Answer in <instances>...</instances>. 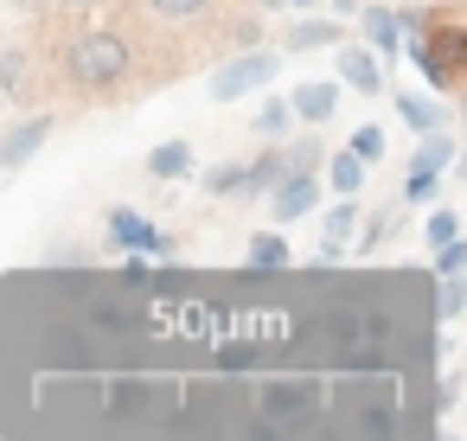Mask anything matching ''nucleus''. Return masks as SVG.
Returning a JSON list of instances; mask_svg holds the SVG:
<instances>
[{"label":"nucleus","mask_w":467,"mask_h":441,"mask_svg":"<svg viewBox=\"0 0 467 441\" xmlns=\"http://www.w3.org/2000/svg\"><path fill=\"white\" fill-rule=\"evenodd\" d=\"M129 39L122 33H84V39H71V58H65V71H71V84L78 90H116L122 77H129Z\"/></svg>","instance_id":"obj_1"},{"label":"nucleus","mask_w":467,"mask_h":441,"mask_svg":"<svg viewBox=\"0 0 467 441\" xmlns=\"http://www.w3.org/2000/svg\"><path fill=\"white\" fill-rule=\"evenodd\" d=\"M346 237H352V205H333L327 211V250H339Z\"/></svg>","instance_id":"obj_16"},{"label":"nucleus","mask_w":467,"mask_h":441,"mask_svg":"<svg viewBox=\"0 0 467 441\" xmlns=\"http://www.w3.org/2000/svg\"><path fill=\"white\" fill-rule=\"evenodd\" d=\"M441 160H448V141H422V148H416V167L441 173Z\"/></svg>","instance_id":"obj_22"},{"label":"nucleus","mask_w":467,"mask_h":441,"mask_svg":"<svg viewBox=\"0 0 467 441\" xmlns=\"http://www.w3.org/2000/svg\"><path fill=\"white\" fill-rule=\"evenodd\" d=\"M0 90H7V97L20 103V90H26V58H20V52L0 58Z\"/></svg>","instance_id":"obj_14"},{"label":"nucleus","mask_w":467,"mask_h":441,"mask_svg":"<svg viewBox=\"0 0 467 441\" xmlns=\"http://www.w3.org/2000/svg\"><path fill=\"white\" fill-rule=\"evenodd\" d=\"M333 186L352 199V192L365 186V154H346V160H333Z\"/></svg>","instance_id":"obj_12"},{"label":"nucleus","mask_w":467,"mask_h":441,"mask_svg":"<svg viewBox=\"0 0 467 441\" xmlns=\"http://www.w3.org/2000/svg\"><path fill=\"white\" fill-rule=\"evenodd\" d=\"M52 135V116H33V122H20L7 141H0V160H7V167H20V160H33V148Z\"/></svg>","instance_id":"obj_5"},{"label":"nucleus","mask_w":467,"mask_h":441,"mask_svg":"<svg viewBox=\"0 0 467 441\" xmlns=\"http://www.w3.org/2000/svg\"><path fill=\"white\" fill-rule=\"evenodd\" d=\"M65 7H90V0H65Z\"/></svg>","instance_id":"obj_26"},{"label":"nucleus","mask_w":467,"mask_h":441,"mask_svg":"<svg viewBox=\"0 0 467 441\" xmlns=\"http://www.w3.org/2000/svg\"><path fill=\"white\" fill-rule=\"evenodd\" d=\"M186 167H192V148H186V141H161V148L148 154V173H154V179H180Z\"/></svg>","instance_id":"obj_9"},{"label":"nucleus","mask_w":467,"mask_h":441,"mask_svg":"<svg viewBox=\"0 0 467 441\" xmlns=\"http://www.w3.org/2000/svg\"><path fill=\"white\" fill-rule=\"evenodd\" d=\"M339 84H352V90H365V97H371V90H384V71H378V58H371V52H358V46H352V52H339Z\"/></svg>","instance_id":"obj_6"},{"label":"nucleus","mask_w":467,"mask_h":441,"mask_svg":"<svg viewBox=\"0 0 467 441\" xmlns=\"http://www.w3.org/2000/svg\"><path fill=\"white\" fill-rule=\"evenodd\" d=\"M410 58L429 71V84H435V90L467 84V26H429V39H416V52H410Z\"/></svg>","instance_id":"obj_2"},{"label":"nucleus","mask_w":467,"mask_h":441,"mask_svg":"<svg viewBox=\"0 0 467 441\" xmlns=\"http://www.w3.org/2000/svg\"><path fill=\"white\" fill-rule=\"evenodd\" d=\"M397 26H403V20H384V14H365V33H371L378 46H397Z\"/></svg>","instance_id":"obj_19"},{"label":"nucleus","mask_w":467,"mask_h":441,"mask_svg":"<svg viewBox=\"0 0 467 441\" xmlns=\"http://www.w3.org/2000/svg\"><path fill=\"white\" fill-rule=\"evenodd\" d=\"M109 231H116V243H129V250H154V256H167V237H161L154 224L129 218V211H116V218H109Z\"/></svg>","instance_id":"obj_8"},{"label":"nucleus","mask_w":467,"mask_h":441,"mask_svg":"<svg viewBox=\"0 0 467 441\" xmlns=\"http://www.w3.org/2000/svg\"><path fill=\"white\" fill-rule=\"evenodd\" d=\"M461 186H467V154H461Z\"/></svg>","instance_id":"obj_25"},{"label":"nucleus","mask_w":467,"mask_h":441,"mask_svg":"<svg viewBox=\"0 0 467 441\" xmlns=\"http://www.w3.org/2000/svg\"><path fill=\"white\" fill-rule=\"evenodd\" d=\"M352 154L378 160V154H384V135H378V128H358V135H352Z\"/></svg>","instance_id":"obj_21"},{"label":"nucleus","mask_w":467,"mask_h":441,"mask_svg":"<svg viewBox=\"0 0 467 441\" xmlns=\"http://www.w3.org/2000/svg\"><path fill=\"white\" fill-rule=\"evenodd\" d=\"M333 103H339L333 84H301V90H295V116H301L307 128H320V122L333 116Z\"/></svg>","instance_id":"obj_7"},{"label":"nucleus","mask_w":467,"mask_h":441,"mask_svg":"<svg viewBox=\"0 0 467 441\" xmlns=\"http://www.w3.org/2000/svg\"><path fill=\"white\" fill-rule=\"evenodd\" d=\"M435 269H441V275H461V269H467V243H441Z\"/></svg>","instance_id":"obj_20"},{"label":"nucleus","mask_w":467,"mask_h":441,"mask_svg":"<svg viewBox=\"0 0 467 441\" xmlns=\"http://www.w3.org/2000/svg\"><path fill=\"white\" fill-rule=\"evenodd\" d=\"M288 46H295V52H320V46H339V26H333V20H301V26L288 33Z\"/></svg>","instance_id":"obj_10"},{"label":"nucleus","mask_w":467,"mask_h":441,"mask_svg":"<svg viewBox=\"0 0 467 441\" xmlns=\"http://www.w3.org/2000/svg\"><path fill=\"white\" fill-rule=\"evenodd\" d=\"M148 7H154L161 20H199V14L212 7V0H148Z\"/></svg>","instance_id":"obj_15"},{"label":"nucleus","mask_w":467,"mask_h":441,"mask_svg":"<svg viewBox=\"0 0 467 441\" xmlns=\"http://www.w3.org/2000/svg\"><path fill=\"white\" fill-rule=\"evenodd\" d=\"M314 199H320L314 167H295V173L275 186V218H307V211H314Z\"/></svg>","instance_id":"obj_4"},{"label":"nucleus","mask_w":467,"mask_h":441,"mask_svg":"<svg viewBox=\"0 0 467 441\" xmlns=\"http://www.w3.org/2000/svg\"><path fill=\"white\" fill-rule=\"evenodd\" d=\"M275 65H282V58H269V52H250V58H237V65H224V71L212 77V97H244V90L269 84V77H275Z\"/></svg>","instance_id":"obj_3"},{"label":"nucleus","mask_w":467,"mask_h":441,"mask_svg":"<svg viewBox=\"0 0 467 441\" xmlns=\"http://www.w3.org/2000/svg\"><path fill=\"white\" fill-rule=\"evenodd\" d=\"M295 7H314V0H295Z\"/></svg>","instance_id":"obj_27"},{"label":"nucleus","mask_w":467,"mask_h":441,"mask_svg":"<svg viewBox=\"0 0 467 441\" xmlns=\"http://www.w3.org/2000/svg\"><path fill=\"white\" fill-rule=\"evenodd\" d=\"M397 116H403L410 128H422V135H435V128H441V109H435V103H422V97H410V90L397 97Z\"/></svg>","instance_id":"obj_11"},{"label":"nucleus","mask_w":467,"mask_h":441,"mask_svg":"<svg viewBox=\"0 0 467 441\" xmlns=\"http://www.w3.org/2000/svg\"><path fill=\"white\" fill-rule=\"evenodd\" d=\"M461 307H467V288L454 275H441V313H461Z\"/></svg>","instance_id":"obj_24"},{"label":"nucleus","mask_w":467,"mask_h":441,"mask_svg":"<svg viewBox=\"0 0 467 441\" xmlns=\"http://www.w3.org/2000/svg\"><path fill=\"white\" fill-rule=\"evenodd\" d=\"M429 243H435V250L454 243V211H435V218H429Z\"/></svg>","instance_id":"obj_23"},{"label":"nucleus","mask_w":467,"mask_h":441,"mask_svg":"<svg viewBox=\"0 0 467 441\" xmlns=\"http://www.w3.org/2000/svg\"><path fill=\"white\" fill-rule=\"evenodd\" d=\"M205 186L212 192H237V186H250V167H218V173H205Z\"/></svg>","instance_id":"obj_17"},{"label":"nucleus","mask_w":467,"mask_h":441,"mask_svg":"<svg viewBox=\"0 0 467 441\" xmlns=\"http://www.w3.org/2000/svg\"><path fill=\"white\" fill-rule=\"evenodd\" d=\"M288 122H301L295 103H263V109H256V128H263V135H282Z\"/></svg>","instance_id":"obj_13"},{"label":"nucleus","mask_w":467,"mask_h":441,"mask_svg":"<svg viewBox=\"0 0 467 441\" xmlns=\"http://www.w3.org/2000/svg\"><path fill=\"white\" fill-rule=\"evenodd\" d=\"M250 262H256V269H275V262H282V237H256V243H250Z\"/></svg>","instance_id":"obj_18"}]
</instances>
